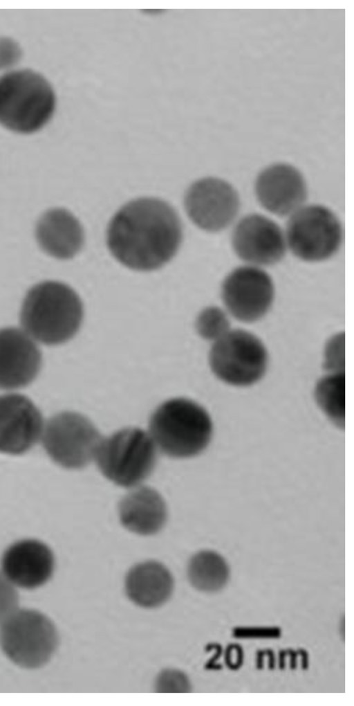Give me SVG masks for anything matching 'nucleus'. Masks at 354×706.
<instances>
[{"instance_id":"f257e3e1","label":"nucleus","mask_w":354,"mask_h":706,"mask_svg":"<svg viewBox=\"0 0 354 706\" xmlns=\"http://www.w3.org/2000/svg\"><path fill=\"white\" fill-rule=\"evenodd\" d=\"M183 238L180 221L167 202L151 197L133 200L112 217L107 246L113 256L136 271H150L169 262Z\"/></svg>"},{"instance_id":"f03ea898","label":"nucleus","mask_w":354,"mask_h":706,"mask_svg":"<svg viewBox=\"0 0 354 706\" xmlns=\"http://www.w3.org/2000/svg\"><path fill=\"white\" fill-rule=\"evenodd\" d=\"M83 306L77 293L67 284L46 281L27 293L20 312L21 329L37 343H63L77 332Z\"/></svg>"},{"instance_id":"7ed1b4c3","label":"nucleus","mask_w":354,"mask_h":706,"mask_svg":"<svg viewBox=\"0 0 354 706\" xmlns=\"http://www.w3.org/2000/svg\"><path fill=\"white\" fill-rule=\"evenodd\" d=\"M57 97L49 80L31 69L17 68L0 75V126L32 134L52 119Z\"/></svg>"},{"instance_id":"20e7f679","label":"nucleus","mask_w":354,"mask_h":706,"mask_svg":"<svg viewBox=\"0 0 354 706\" xmlns=\"http://www.w3.org/2000/svg\"><path fill=\"white\" fill-rule=\"evenodd\" d=\"M149 433L158 451L171 458H186L206 449L212 439L213 424L203 406L188 399L174 398L153 412Z\"/></svg>"},{"instance_id":"39448f33","label":"nucleus","mask_w":354,"mask_h":706,"mask_svg":"<svg viewBox=\"0 0 354 706\" xmlns=\"http://www.w3.org/2000/svg\"><path fill=\"white\" fill-rule=\"evenodd\" d=\"M157 448L149 432L126 428L102 438L95 459L100 472L118 486H139L152 473Z\"/></svg>"},{"instance_id":"423d86ee","label":"nucleus","mask_w":354,"mask_h":706,"mask_svg":"<svg viewBox=\"0 0 354 706\" xmlns=\"http://www.w3.org/2000/svg\"><path fill=\"white\" fill-rule=\"evenodd\" d=\"M284 233L288 250L308 263L330 259L343 241L340 219L330 208L318 203H306L290 215Z\"/></svg>"},{"instance_id":"0eeeda50","label":"nucleus","mask_w":354,"mask_h":706,"mask_svg":"<svg viewBox=\"0 0 354 706\" xmlns=\"http://www.w3.org/2000/svg\"><path fill=\"white\" fill-rule=\"evenodd\" d=\"M57 644L54 624L39 611L18 608L0 624V646L9 659L21 667L44 666Z\"/></svg>"},{"instance_id":"6e6552de","label":"nucleus","mask_w":354,"mask_h":706,"mask_svg":"<svg viewBox=\"0 0 354 706\" xmlns=\"http://www.w3.org/2000/svg\"><path fill=\"white\" fill-rule=\"evenodd\" d=\"M102 439L88 418L66 411L44 422L40 440L53 462L66 469H77L95 459Z\"/></svg>"},{"instance_id":"1a4fd4ad","label":"nucleus","mask_w":354,"mask_h":706,"mask_svg":"<svg viewBox=\"0 0 354 706\" xmlns=\"http://www.w3.org/2000/svg\"><path fill=\"white\" fill-rule=\"evenodd\" d=\"M209 365L222 381L248 386L259 381L268 365V353L261 341L243 329H231L213 342Z\"/></svg>"},{"instance_id":"9d476101","label":"nucleus","mask_w":354,"mask_h":706,"mask_svg":"<svg viewBox=\"0 0 354 706\" xmlns=\"http://www.w3.org/2000/svg\"><path fill=\"white\" fill-rule=\"evenodd\" d=\"M241 201L236 189L216 176L197 180L185 197V208L191 221L209 233L221 231L236 219Z\"/></svg>"},{"instance_id":"9b49d317","label":"nucleus","mask_w":354,"mask_h":706,"mask_svg":"<svg viewBox=\"0 0 354 706\" xmlns=\"http://www.w3.org/2000/svg\"><path fill=\"white\" fill-rule=\"evenodd\" d=\"M221 296L230 315L241 322L252 323L269 310L274 297V285L263 267L244 264L225 278Z\"/></svg>"},{"instance_id":"f8f14e48","label":"nucleus","mask_w":354,"mask_h":706,"mask_svg":"<svg viewBox=\"0 0 354 706\" xmlns=\"http://www.w3.org/2000/svg\"><path fill=\"white\" fill-rule=\"evenodd\" d=\"M231 244L244 264L263 268L279 263L288 251L284 230L259 213L248 214L235 224Z\"/></svg>"},{"instance_id":"ddd939ff","label":"nucleus","mask_w":354,"mask_h":706,"mask_svg":"<svg viewBox=\"0 0 354 706\" xmlns=\"http://www.w3.org/2000/svg\"><path fill=\"white\" fill-rule=\"evenodd\" d=\"M254 189L261 207L277 216L294 213L306 203L308 193L302 172L287 163H275L262 169Z\"/></svg>"},{"instance_id":"4468645a","label":"nucleus","mask_w":354,"mask_h":706,"mask_svg":"<svg viewBox=\"0 0 354 706\" xmlns=\"http://www.w3.org/2000/svg\"><path fill=\"white\" fill-rule=\"evenodd\" d=\"M44 422L27 397L15 392L0 395V453L21 455L41 440Z\"/></svg>"},{"instance_id":"2eb2a0df","label":"nucleus","mask_w":354,"mask_h":706,"mask_svg":"<svg viewBox=\"0 0 354 706\" xmlns=\"http://www.w3.org/2000/svg\"><path fill=\"white\" fill-rule=\"evenodd\" d=\"M37 343L21 328L0 329V389L21 388L36 378L42 361Z\"/></svg>"},{"instance_id":"dca6fc26","label":"nucleus","mask_w":354,"mask_h":706,"mask_svg":"<svg viewBox=\"0 0 354 706\" xmlns=\"http://www.w3.org/2000/svg\"><path fill=\"white\" fill-rule=\"evenodd\" d=\"M1 572L16 587L35 589L53 575L55 557L50 547L36 539H24L10 545L1 559Z\"/></svg>"},{"instance_id":"f3484780","label":"nucleus","mask_w":354,"mask_h":706,"mask_svg":"<svg viewBox=\"0 0 354 706\" xmlns=\"http://www.w3.org/2000/svg\"><path fill=\"white\" fill-rule=\"evenodd\" d=\"M36 237L46 253L61 260L74 257L84 242L81 224L64 208L49 210L40 217L36 227Z\"/></svg>"},{"instance_id":"a211bd4d","label":"nucleus","mask_w":354,"mask_h":706,"mask_svg":"<svg viewBox=\"0 0 354 706\" xmlns=\"http://www.w3.org/2000/svg\"><path fill=\"white\" fill-rule=\"evenodd\" d=\"M167 515L162 497L149 487H133L119 505V517L123 527L140 535L159 532L166 522Z\"/></svg>"},{"instance_id":"6ab92c4d","label":"nucleus","mask_w":354,"mask_h":706,"mask_svg":"<svg viewBox=\"0 0 354 706\" xmlns=\"http://www.w3.org/2000/svg\"><path fill=\"white\" fill-rule=\"evenodd\" d=\"M174 578L161 563L147 561L132 567L125 578V591L136 605L153 608L165 604L174 590Z\"/></svg>"},{"instance_id":"aec40b11","label":"nucleus","mask_w":354,"mask_h":706,"mask_svg":"<svg viewBox=\"0 0 354 706\" xmlns=\"http://www.w3.org/2000/svg\"><path fill=\"white\" fill-rule=\"evenodd\" d=\"M191 584L203 592H214L227 583L229 568L225 559L218 553L203 550L194 554L187 567Z\"/></svg>"},{"instance_id":"412c9836","label":"nucleus","mask_w":354,"mask_h":706,"mask_svg":"<svg viewBox=\"0 0 354 706\" xmlns=\"http://www.w3.org/2000/svg\"><path fill=\"white\" fill-rule=\"evenodd\" d=\"M316 401L328 418L337 427L345 425L344 372L328 373L317 383Z\"/></svg>"},{"instance_id":"4be33fe9","label":"nucleus","mask_w":354,"mask_h":706,"mask_svg":"<svg viewBox=\"0 0 354 706\" xmlns=\"http://www.w3.org/2000/svg\"><path fill=\"white\" fill-rule=\"evenodd\" d=\"M196 329L201 336L214 342L231 330L230 321L224 310L218 307H209L198 315Z\"/></svg>"},{"instance_id":"5701e85b","label":"nucleus","mask_w":354,"mask_h":706,"mask_svg":"<svg viewBox=\"0 0 354 706\" xmlns=\"http://www.w3.org/2000/svg\"><path fill=\"white\" fill-rule=\"evenodd\" d=\"M344 333L336 334L328 341L324 349V367L328 373L344 372Z\"/></svg>"},{"instance_id":"b1692460","label":"nucleus","mask_w":354,"mask_h":706,"mask_svg":"<svg viewBox=\"0 0 354 706\" xmlns=\"http://www.w3.org/2000/svg\"><path fill=\"white\" fill-rule=\"evenodd\" d=\"M23 57L20 44L13 37L0 36V72H8L17 69Z\"/></svg>"},{"instance_id":"393cba45","label":"nucleus","mask_w":354,"mask_h":706,"mask_svg":"<svg viewBox=\"0 0 354 706\" xmlns=\"http://www.w3.org/2000/svg\"><path fill=\"white\" fill-rule=\"evenodd\" d=\"M155 686L158 692H189L191 690L187 676L176 669L162 671L158 675Z\"/></svg>"},{"instance_id":"a878e982","label":"nucleus","mask_w":354,"mask_h":706,"mask_svg":"<svg viewBox=\"0 0 354 706\" xmlns=\"http://www.w3.org/2000/svg\"><path fill=\"white\" fill-rule=\"evenodd\" d=\"M17 588L0 572V624L19 608Z\"/></svg>"},{"instance_id":"bb28decb","label":"nucleus","mask_w":354,"mask_h":706,"mask_svg":"<svg viewBox=\"0 0 354 706\" xmlns=\"http://www.w3.org/2000/svg\"><path fill=\"white\" fill-rule=\"evenodd\" d=\"M280 635L279 627H237L233 631L236 638H278Z\"/></svg>"},{"instance_id":"cd10ccee","label":"nucleus","mask_w":354,"mask_h":706,"mask_svg":"<svg viewBox=\"0 0 354 706\" xmlns=\"http://www.w3.org/2000/svg\"><path fill=\"white\" fill-rule=\"evenodd\" d=\"M225 663L230 669H238L243 664V651L236 644H231L225 650Z\"/></svg>"},{"instance_id":"c85d7f7f","label":"nucleus","mask_w":354,"mask_h":706,"mask_svg":"<svg viewBox=\"0 0 354 706\" xmlns=\"http://www.w3.org/2000/svg\"><path fill=\"white\" fill-rule=\"evenodd\" d=\"M298 652L301 653V656L303 657L302 668L303 669H306V668L308 667V653H306V651L303 649H300Z\"/></svg>"},{"instance_id":"c756f323","label":"nucleus","mask_w":354,"mask_h":706,"mask_svg":"<svg viewBox=\"0 0 354 706\" xmlns=\"http://www.w3.org/2000/svg\"><path fill=\"white\" fill-rule=\"evenodd\" d=\"M287 652L290 653L291 657L290 667L292 669H295L296 667V657L298 653H295L292 650H288Z\"/></svg>"},{"instance_id":"7c9ffc66","label":"nucleus","mask_w":354,"mask_h":706,"mask_svg":"<svg viewBox=\"0 0 354 706\" xmlns=\"http://www.w3.org/2000/svg\"><path fill=\"white\" fill-rule=\"evenodd\" d=\"M286 652L283 651H281L280 653H279V657H280L279 667H280L281 669H283V667H284V658L286 656Z\"/></svg>"}]
</instances>
